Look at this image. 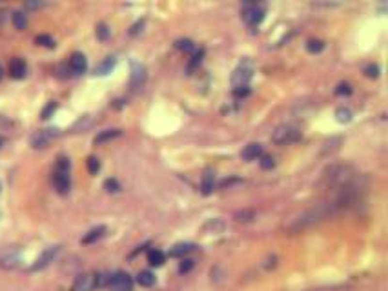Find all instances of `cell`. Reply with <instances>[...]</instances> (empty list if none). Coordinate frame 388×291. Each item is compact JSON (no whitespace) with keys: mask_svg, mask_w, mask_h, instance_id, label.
Masks as SVG:
<instances>
[{"mask_svg":"<svg viewBox=\"0 0 388 291\" xmlns=\"http://www.w3.org/2000/svg\"><path fill=\"white\" fill-rule=\"evenodd\" d=\"M213 182H215V173L211 171V169H206L204 175H202V182H201L202 195H210L213 191Z\"/></svg>","mask_w":388,"mask_h":291,"instance_id":"17","label":"cell"},{"mask_svg":"<svg viewBox=\"0 0 388 291\" xmlns=\"http://www.w3.org/2000/svg\"><path fill=\"white\" fill-rule=\"evenodd\" d=\"M95 33H97V38H98V40H102V42L110 38V28H108L104 22L97 24V31H95Z\"/></svg>","mask_w":388,"mask_h":291,"instance_id":"28","label":"cell"},{"mask_svg":"<svg viewBox=\"0 0 388 291\" xmlns=\"http://www.w3.org/2000/svg\"><path fill=\"white\" fill-rule=\"evenodd\" d=\"M42 4L40 2H26V8L28 9H37V8H40Z\"/></svg>","mask_w":388,"mask_h":291,"instance_id":"42","label":"cell"},{"mask_svg":"<svg viewBox=\"0 0 388 291\" xmlns=\"http://www.w3.org/2000/svg\"><path fill=\"white\" fill-rule=\"evenodd\" d=\"M122 135V131L120 129H104V131H100V133L93 138V144L95 146H98V144H104V142L108 140H113V138H117V137H120Z\"/></svg>","mask_w":388,"mask_h":291,"instance_id":"18","label":"cell"},{"mask_svg":"<svg viewBox=\"0 0 388 291\" xmlns=\"http://www.w3.org/2000/svg\"><path fill=\"white\" fill-rule=\"evenodd\" d=\"M86 164H88V171H90L91 175H97L98 169H100V160H98L97 157H90L86 160Z\"/></svg>","mask_w":388,"mask_h":291,"instance_id":"30","label":"cell"},{"mask_svg":"<svg viewBox=\"0 0 388 291\" xmlns=\"http://www.w3.org/2000/svg\"><path fill=\"white\" fill-rule=\"evenodd\" d=\"M2 77H4V69H2V66H0V80H2Z\"/></svg>","mask_w":388,"mask_h":291,"instance_id":"43","label":"cell"},{"mask_svg":"<svg viewBox=\"0 0 388 291\" xmlns=\"http://www.w3.org/2000/svg\"><path fill=\"white\" fill-rule=\"evenodd\" d=\"M57 171H66L69 173V160L66 157H60L57 160Z\"/></svg>","mask_w":388,"mask_h":291,"instance_id":"37","label":"cell"},{"mask_svg":"<svg viewBox=\"0 0 388 291\" xmlns=\"http://www.w3.org/2000/svg\"><path fill=\"white\" fill-rule=\"evenodd\" d=\"M60 253V246H51L48 247L46 251H42V255L38 257L37 260H35V264L31 266V271H40V269L48 268L49 264H51L55 259H57V255Z\"/></svg>","mask_w":388,"mask_h":291,"instance_id":"6","label":"cell"},{"mask_svg":"<svg viewBox=\"0 0 388 291\" xmlns=\"http://www.w3.org/2000/svg\"><path fill=\"white\" fill-rule=\"evenodd\" d=\"M336 119H337V122L346 124V122H350V120H352V111L348 109V107H337V109H336Z\"/></svg>","mask_w":388,"mask_h":291,"instance_id":"25","label":"cell"},{"mask_svg":"<svg viewBox=\"0 0 388 291\" xmlns=\"http://www.w3.org/2000/svg\"><path fill=\"white\" fill-rule=\"evenodd\" d=\"M192 268H194V260L192 259H182V262L179 264V273H188Z\"/></svg>","mask_w":388,"mask_h":291,"instance_id":"36","label":"cell"},{"mask_svg":"<svg viewBox=\"0 0 388 291\" xmlns=\"http://www.w3.org/2000/svg\"><path fill=\"white\" fill-rule=\"evenodd\" d=\"M115 64H117L115 57H106V59L95 67V73H97V75H108V73H112V69L115 67Z\"/></svg>","mask_w":388,"mask_h":291,"instance_id":"19","label":"cell"},{"mask_svg":"<svg viewBox=\"0 0 388 291\" xmlns=\"http://www.w3.org/2000/svg\"><path fill=\"white\" fill-rule=\"evenodd\" d=\"M129 82H131V88H141L142 84L146 82V69L139 62L131 64V80Z\"/></svg>","mask_w":388,"mask_h":291,"instance_id":"10","label":"cell"},{"mask_svg":"<svg viewBox=\"0 0 388 291\" xmlns=\"http://www.w3.org/2000/svg\"><path fill=\"white\" fill-rule=\"evenodd\" d=\"M104 189L108 193H119L120 191V184L115 179H108L104 182Z\"/></svg>","mask_w":388,"mask_h":291,"instance_id":"32","label":"cell"},{"mask_svg":"<svg viewBox=\"0 0 388 291\" xmlns=\"http://www.w3.org/2000/svg\"><path fill=\"white\" fill-rule=\"evenodd\" d=\"M195 249V244L192 242H180V244H175V246L170 249V257H175V259H184L188 253H192Z\"/></svg>","mask_w":388,"mask_h":291,"instance_id":"15","label":"cell"},{"mask_svg":"<svg viewBox=\"0 0 388 291\" xmlns=\"http://www.w3.org/2000/svg\"><path fill=\"white\" fill-rule=\"evenodd\" d=\"M110 286H112L113 291H131L133 288V280L131 276L124 273V271H117L113 273L112 278H110Z\"/></svg>","mask_w":388,"mask_h":291,"instance_id":"7","label":"cell"},{"mask_svg":"<svg viewBox=\"0 0 388 291\" xmlns=\"http://www.w3.org/2000/svg\"><path fill=\"white\" fill-rule=\"evenodd\" d=\"M142 24H144V20H141V22H137L133 26V28H131V30H129V35H137V33H139V28H142Z\"/></svg>","mask_w":388,"mask_h":291,"instance_id":"41","label":"cell"},{"mask_svg":"<svg viewBox=\"0 0 388 291\" xmlns=\"http://www.w3.org/2000/svg\"><path fill=\"white\" fill-rule=\"evenodd\" d=\"M233 218H235L237 222H250V220L255 218V211L254 209H241V211H237V213L233 215Z\"/></svg>","mask_w":388,"mask_h":291,"instance_id":"24","label":"cell"},{"mask_svg":"<svg viewBox=\"0 0 388 291\" xmlns=\"http://www.w3.org/2000/svg\"><path fill=\"white\" fill-rule=\"evenodd\" d=\"M233 95L239 98L248 97V95H250V88H248V86H244V88H235V90H233Z\"/></svg>","mask_w":388,"mask_h":291,"instance_id":"39","label":"cell"},{"mask_svg":"<svg viewBox=\"0 0 388 291\" xmlns=\"http://www.w3.org/2000/svg\"><path fill=\"white\" fill-rule=\"evenodd\" d=\"M137 282L141 284V286H144V288H151L155 284V275L151 271H141L137 275Z\"/></svg>","mask_w":388,"mask_h":291,"instance_id":"23","label":"cell"},{"mask_svg":"<svg viewBox=\"0 0 388 291\" xmlns=\"http://www.w3.org/2000/svg\"><path fill=\"white\" fill-rule=\"evenodd\" d=\"M252 77H254V62L250 59L242 60L239 67L231 73V86L233 88H244V86H248Z\"/></svg>","mask_w":388,"mask_h":291,"instance_id":"3","label":"cell"},{"mask_svg":"<svg viewBox=\"0 0 388 291\" xmlns=\"http://www.w3.org/2000/svg\"><path fill=\"white\" fill-rule=\"evenodd\" d=\"M323 47H324V44H323L321 40H308L306 42V49L310 53H319L323 51Z\"/></svg>","mask_w":388,"mask_h":291,"instance_id":"33","label":"cell"},{"mask_svg":"<svg viewBox=\"0 0 388 291\" xmlns=\"http://www.w3.org/2000/svg\"><path fill=\"white\" fill-rule=\"evenodd\" d=\"M241 13H242V20L248 26H259L264 18V8L261 4H244Z\"/></svg>","mask_w":388,"mask_h":291,"instance_id":"4","label":"cell"},{"mask_svg":"<svg viewBox=\"0 0 388 291\" xmlns=\"http://www.w3.org/2000/svg\"><path fill=\"white\" fill-rule=\"evenodd\" d=\"M95 276V288H104V286H110V278L112 275H108V273H97Z\"/></svg>","mask_w":388,"mask_h":291,"instance_id":"29","label":"cell"},{"mask_svg":"<svg viewBox=\"0 0 388 291\" xmlns=\"http://www.w3.org/2000/svg\"><path fill=\"white\" fill-rule=\"evenodd\" d=\"M365 75L368 77V78H377V77H379V66H377V64H368V66L365 67Z\"/></svg>","mask_w":388,"mask_h":291,"instance_id":"34","label":"cell"},{"mask_svg":"<svg viewBox=\"0 0 388 291\" xmlns=\"http://www.w3.org/2000/svg\"><path fill=\"white\" fill-rule=\"evenodd\" d=\"M59 137V129H55V127H48V129H40L37 133H33L31 137V146L35 148V150H44L49 146V142L53 138H57Z\"/></svg>","mask_w":388,"mask_h":291,"instance_id":"5","label":"cell"},{"mask_svg":"<svg viewBox=\"0 0 388 291\" xmlns=\"http://www.w3.org/2000/svg\"><path fill=\"white\" fill-rule=\"evenodd\" d=\"M164 253L162 251H159V249H151V251H148V262L149 266H155V268H159V266H162L164 264Z\"/></svg>","mask_w":388,"mask_h":291,"instance_id":"22","label":"cell"},{"mask_svg":"<svg viewBox=\"0 0 388 291\" xmlns=\"http://www.w3.org/2000/svg\"><path fill=\"white\" fill-rule=\"evenodd\" d=\"M202 230L206 233H223L224 231V222L221 218H211L206 224L202 226Z\"/></svg>","mask_w":388,"mask_h":291,"instance_id":"21","label":"cell"},{"mask_svg":"<svg viewBox=\"0 0 388 291\" xmlns=\"http://www.w3.org/2000/svg\"><path fill=\"white\" fill-rule=\"evenodd\" d=\"M106 235V226H97V228H93L90 231L86 233L82 237V244H93V242H97L98 239H102Z\"/></svg>","mask_w":388,"mask_h":291,"instance_id":"16","label":"cell"},{"mask_svg":"<svg viewBox=\"0 0 388 291\" xmlns=\"http://www.w3.org/2000/svg\"><path fill=\"white\" fill-rule=\"evenodd\" d=\"M259 164H261L262 169H274V168H275V158L270 157V155H262L261 160H259Z\"/></svg>","mask_w":388,"mask_h":291,"instance_id":"31","label":"cell"},{"mask_svg":"<svg viewBox=\"0 0 388 291\" xmlns=\"http://www.w3.org/2000/svg\"><path fill=\"white\" fill-rule=\"evenodd\" d=\"M20 262L18 251H8V253L0 255V268L2 269H15Z\"/></svg>","mask_w":388,"mask_h":291,"instance_id":"13","label":"cell"},{"mask_svg":"<svg viewBox=\"0 0 388 291\" xmlns=\"http://www.w3.org/2000/svg\"><path fill=\"white\" fill-rule=\"evenodd\" d=\"M2 142H4V138H2V137H0V146H2Z\"/></svg>","mask_w":388,"mask_h":291,"instance_id":"44","label":"cell"},{"mask_svg":"<svg viewBox=\"0 0 388 291\" xmlns=\"http://www.w3.org/2000/svg\"><path fill=\"white\" fill-rule=\"evenodd\" d=\"M301 140V131L293 126H279L272 133V142L277 146H288Z\"/></svg>","mask_w":388,"mask_h":291,"instance_id":"2","label":"cell"},{"mask_svg":"<svg viewBox=\"0 0 388 291\" xmlns=\"http://www.w3.org/2000/svg\"><path fill=\"white\" fill-rule=\"evenodd\" d=\"M262 157V146L261 144H248L244 150L241 151V158L242 160H246V162H250V160H255V158Z\"/></svg>","mask_w":388,"mask_h":291,"instance_id":"14","label":"cell"},{"mask_svg":"<svg viewBox=\"0 0 388 291\" xmlns=\"http://www.w3.org/2000/svg\"><path fill=\"white\" fill-rule=\"evenodd\" d=\"M93 288H95V276L90 273H82L75 278L71 291H91Z\"/></svg>","mask_w":388,"mask_h":291,"instance_id":"9","label":"cell"},{"mask_svg":"<svg viewBox=\"0 0 388 291\" xmlns=\"http://www.w3.org/2000/svg\"><path fill=\"white\" fill-rule=\"evenodd\" d=\"M237 182H241V180L239 179H224L223 182L219 184V186H221V187H226V186H231V184H237Z\"/></svg>","mask_w":388,"mask_h":291,"instance_id":"40","label":"cell"},{"mask_svg":"<svg viewBox=\"0 0 388 291\" xmlns=\"http://www.w3.org/2000/svg\"><path fill=\"white\" fill-rule=\"evenodd\" d=\"M51 182H53V186H55V189H57L60 195H66L67 191H69V187H71L69 173H66V171H57V169H55V173H53V177H51Z\"/></svg>","mask_w":388,"mask_h":291,"instance_id":"8","label":"cell"},{"mask_svg":"<svg viewBox=\"0 0 388 291\" xmlns=\"http://www.w3.org/2000/svg\"><path fill=\"white\" fill-rule=\"evenodd\" d=\"M55 109H57V102H49V104L46 106L44 109H42V113H40V117H42V119H49V117H51L53 113H55Z\"/></svg>","mask_w":388,"mask_h":291,"instance_id":"35","label":"cell"},{"mask_svg":"<svg viewBox=\"0 0 388 291\" xmlns=\"http://www.w3.org/2000/svg\"><path fill=\"white\" fill-rule=\"evenodd\" d=\"M26 73H28V66H26V62L22 59H13L9 62V75L13 78L20 80V78L26 77Z\"/></svg>","mask_w":388,"mask_h":291,"instance_id":"12","label":"cell"},{"mask_svg":"<svg viewBox=\"0 0 388 291\" xmlns=\"http://www.w3.org/2000/svg\"><path fill=\"white\" fill-rule=\"evenodd\" d=\"M336 93L337 95H350L352 93V88H350V84H346V82H341L339 86H337V90H336Z\"/></svg>","mask_w":388,"mask_h":291,"instance_id":"38","label":"cell"},{"mask_svg":"<svg viewBox=\"0 0 388 291\" xmlns=\"http://www.w3.org/2000/svg\"><path fill=\"white\" fill-rule=\"evenodd\" d=\"M35 42H37L38 46H44V47H49V49H53L55 47V40H53L49 35H37V38H35Z\"/></svg>","mask_w":388,"mask_h":291,"instance_id":"27","label":"cell"},{"mask_svg":"<svg viewBox=\"0 0 388 291\" xmlns=\"http://www.w3.org/2000/svg\"><path fill=\"white\" fill-rule=\"evenodd\" d=\"M337 206L334 202H319V204H315L314 208H310L308 211H305L301 216L295 218V222L290 226L291 231H299V230H303L306 226H312V224H317V222H321L324 218H328L330 215H334L337 211Z\"/></svg>","mask_w":388,"mask_h":291,"instance_id":"1","label":"cell"},{"mask_svg":"<svg viewBox=\"0 0 388 291\" xmlns=\"http://www.w3.org/2000/svg\"><path fill=\"white\" fill-rule=\"evenodd\" d=\"M88 67V60L82 53H73L71 59H69V69L73 71L75 75H82Z\"/></svg>","mask_w":388,"mask_h":291,"instance_id":"11","label":"cell"},{"mask_svg":"<svg viewBox=\"0 0 388 291\" xmlns=\"http://www.w3.org/2000/svg\"><path fill=\"white\" fill-rule=\"evenodd\" d=\"M175 46H177V49H180V51H186V53H192L195 49L194 40H190V38H182V40H177V42H175Z\"/></svg>","mask_w":388,"mask_h":291,"instance_id":"26","label":"cell"},{"mask_svg":"<svg viewBox=\"0 0 388 291\" xmlns=\"http://www.w3.org/2000/svg\"><path fill=\"white\" fill-rule=\"evenodd\" d=\"M11 22L15 26V30L18 31H24L28 28V16L24 15L22 11H13V15H11Z\"/></svg>","mask_w":388,"mask_h":291,"instance_id":"20","label":"cell"}]
</instances>
